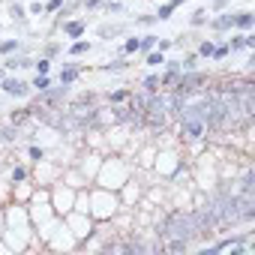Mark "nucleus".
<instances>
[{"mask_svg":"<svg viewBox=\"0 0 255 255\" xmlns=\"http://www.w3.org/2000/svg\"><path fill=\"white\" fill-rule=\"evenodd\" d=\"M123 33H126V24H102V27L96 30L99 39H117V36H123Z\"/></svg>","mask_w":255,"mask_h":255,"instance_id":"23","label":"nucleus"},{"mask_svg":"<svg viewBox=\"0 0 255 255\" xmlns=\"http://www.w3.org/2000/svg\"><path fill=\"white\" fill-rule=\"evenodd\" d=\"M42 6H45V15H54V12H57V9L63 6V0H45Z\"/></svg>","mask_w":255,"mask_h":255,"instance_id":"42","label":"nucleus"},{"mask_svg":"<svg viewBox=\"0 0 255 255\" xmlns=\"http://www.w3.org/2000/svg\"><path fill=\"white\" fill-rule=\"evenodd\" d=\"M27 15H45V6L42 3H30L27 6Z\"/></svg>","mask_w":255,"mask_h":255,"instance_id":"44","label":"nucleus"},{"mask_svg":"<svg viewBox=\"0 0 255 255\" xmlns=\"http://www.w3.org/2000/svg\"><path fill=\"white\" fill-rule=\"evenodd\" d=\"M63 222H66V228L72 231V237H75L78 246H81V243L93 234V228H96V222H93L87 213H81V210H69V213L63 216Z\"/></svg>","mask_w":255,"mask_h":255,"instance_id":"6","label":"nucleus"},{"mask_svg":"<svg viewBox=\"0 0 255 255\" xmlns=\"http://www.w3.org/2000/svg\"><path fill=\"white\" fill-rule=\"evenodd\" d=\"M3 210H6V225H3V234H0V243H3L6 249L24 252V249L36 240V231H33V222H30L27 204L9 198V201L3 204Z\"/></svg>","mask_w":255,"mask_h":255,"instance_id":"1","label":"nucleus"},{"mask_svg":"<svg viewBox=\"0 0 255 255\" xmlns=\"http://www.w3.org/2000/svg\"><path fill=\"white\" fill-rule=\"evenodd\" d=\"M210 84V75L204 69H189V72H180L177 84H174V93H180L183 99L186 96H195V93H204Z\"/></svg>","mask_w":255,"mask_h":255,"instance_id":"4","label":"nucleus"},{"mask_svg":"<svg viewBox=\"0 0 255 255\" xmlns=\"http://www.w3.org/2000/svg\"><path fill=\"white\" fill-rule=\"evenodd\" d=\"M6 75H9V72H6V69H3V63H0V81H3V78H6Z\"/></svg>","mask_w":255,"mask_h":255,"instance_id":"45","label":"nucleus"},{"mask_svg":"<svg viewBox=\"0 0 255 255\" xmlns=\"http://www.w3.org/2000/svg\"><path fill=\"white\" fill-rule=\"evenodd\" d=\"M228 9V0H213V3H210V12L216 15V12H225Z\"/></svg>","mask_w":255,"mask_h":255,"instance_id":"43","label":"nucleus"},{"mask_svg":"<svg viewBox=\"0 0 255 255\" xmlns=\"http://www.w3.org/2000/svg\"><path fill=\"white\" fill-rule=\"evenodd\" d=\"M213 48H216V39H201V42H198V48H195V54H198L201 60H210Z\"/></svg>","mask_w":255,"mask_h":255,"instance_id":"33","label":"nucleus"},{"mask_svg":"<svg viewBox=\"0 0 255 255\" xmlns=\"http://www.w3.org/2000/svg\"><path fill=\"white\" fill-rule=\"evenodd\" d=\"M51 84H54V75H33V81H30L33 93H42V90H48Z\"/></svg>","mask_w":255,"mask_h":255,"instance_id":"30","label":"nucleus"},{"mask_svg":"<svg viewBox=\"0 0 255 255\" xmlns=\"http://www.w3.org/2000/svg\"><path fill=\"white\" fill-rule=\"evenodd\" d=\"M120 213V198L114 189H105L99 183L87 186V216L93 222H108Z\"/></svg>","mask_w":255,"mask_h":255,"instance_id":"3","label":"nucleus"},{"mask_svg":"<svg viewBox=\"0 0 255 255\" xmlns=\"http://www.w3.org/2000/svg\"><path fill=\"white\" fill-rule=\"evenodd\" d=\"M207 18H210V12H207L204 6H198V9L192 12V18H189V24H192V27H201V24H207Z\"/></svg>","mask_w":255,"mask_h":255,"instance_id":"36","label":"nucleus"},{"mask_svg":"<svg viewBox=\"0 0 255 255\" xmlns=\"http://www.w3.org/2000/svg\"><path fill=\"white\" fill-rule=\"evenodd\" d=\"M12 198V186H9V180H0V204H6Z\"/></svg>","mask_w":255,"mask_h":255,"instance_id":"40","label":"nucleus"},{"mask_svg":"<svg viewBox=\"0 0 255 255\" xmlns=\"http://www.w3.org/2000/svg\"><path fill=\"white\" fill-rule=\"evenodd\" d=\"M60 51H63V45H60V42H45V45H42V57H48V60H54Z\"/></svg>","mask_w":255,"mask_h":255,"instance_id":"38","label":"nucleus"},{"mask_svg":"<svg viewBox=\"0 0 255 255\" xmlns=\"http://www.w3.org/2000/svg\"><path fill=\"white\" fill-rule=\"evenodd\" d=\"M138 87H141L144 93H156V90H159V72H147Z\"/></svg>","mask_w":255,"mask_h":255,"instance_id":"28","label":"nucleus"},{"mask_svg":"<svg viewBox=\"0 0 255 255\" xmlns=\"http://www.w3.org/2000/svg\"><path fill=\"white\" fill-rule=\"evenodd\" d=\"M105 0H81V12H99Z\"/></svg>","mask_w":255,"mask_h":255,"instance_id":"39","label":"nucleus"},{"mask_svg":"<svg viewBox=\"0 0 255 255\" xmlns=\"http://www.w3.org/2000/svg\"><path fill=\"white\" fill-rule=\"evenodd\" d=\"M90 183H93V177H96V171H99V165H102V153H96L93 147H87V150H81V156H78V162H72Z\"/></svg>","mask_w":255,"mask_h":255,"instance_id":"9","label":"nucleus"},{"mask_svg":"<svg viewBox=\"0 0 255 255\" xmlns=\"http://www.w3.org/2000/svg\"><path fill=\"white\" fill-rule=\"evenodd\" d=\"M81 75H84V66H81V63H75V60H66V63H60L57 81H60V84H75Z\"/></svg>","mask_w":255,"mask_h":255,"instance_id":"13","label":"nucleus"},{"mask_svg":"<svg viewBox=\"0 0 255 255\" xmlns=\"http://www.w3.org/2000/svg\"><path fill=\"white\" fill-rule=\"evenodd\" d=\"M51 69H54V60H48V57H33V72L36 75H51Z\"/></svg>","mask_w":255,"mask_h":255,"instance_id":"27","label":"nucleus"},{"mask_svg":"<svg viewBox=\"0 0 255 255\" xmlns=\"http://www.w3.org/2000/svg\"><path fill=\"white\" fill-rule=\"evenodd\" d=\"M48 201H51V210L63 219V216L75 207V189H72V186H66L63 180H57V183H51V186H48Z\"/></svg>","mask_w":255,"mask_h":255,"instance_id":"5","label":"nucleus"},{"mask_svg":"<svg viewBox=\"0 0 255 255\" xmlns=\"http://www.w3.org/2000/svg\"><path fill=\"white\" fill-rule=\"evenodd\" d=\"M0 90H3L9 99H30V96H33V87H30V81L18 78L15 72H9L3 81H0Z\"/></svg>","mask_w":255,"mask_h":255,"instance_id":"8","label":"nucleus"},{"mask_svg":"<svg viewBox=\"0 0 255 255\" xmlns=\"http://www.w3.org/2000/svg\"><path fill=\"white\" fill-rule=\"evenodd\" d=\"M129 66H132V63H129V57L120 54V57H114V60H108V63H99L96 69H99V72H105V75H117V72H126Z\"/></svg>","mask_w":255,"mask_h":255,"instance_id":"16","label":"nucleus"},{"mask_svg":"<svg viewBox=\"0 0 255 255\" xmlns=\"http://www.w3.org/2000/svg\"><path fill=\"white\" fill-rule=\"evenodd\" d=\"M228 57H231V51H228L225 39H219V42H216V48H213V54H210V60H216V63H219V60H228Z\"/></svg>","mask_w":255,"mask_h":255,"instance_id":"35","label":"nucleus"},{"mask_svg":"<svg viewBox=\"0 0 255 255\" xmlns=\"http://www.w3.org/2000/svg\"><path fill=\"white\" fill-rule=\"evenodd\" d=\"M198 60H201V57H198L195 51H186L183 57H177V63H180V69H183V72H189V69H198Z\"/></svg>","mask_w":255,"mask_h":255,"instance_id":"29","label":"nucleus"},{"mask_svg":"<svg viewBox=\"0 0 255 255\" xmlns=\"http://www.w3.org/2000/svg\"><path fill=\"white\" fill-rule=\"evenodd\" d=\"M15 51H24V42H21L18 36H12V39H0V57L15 54Z\"/></svg>","mask_w":255,"mask_h":255,"instance_id":"24","label":"nucleus"},{"mask_svg":"<svg viewBox=\"0 0 255 255\" xmlns=\"http://www.w3.org/2000/svg\"><path fill=\"white\" fill-rule=\"evenodd\" d=\"M6 120L15 123V126H27V123L33 120V105H18V108H12V111L6 114Z\"/></svg>","mask_w":255,"mask_h":255,"instance_id":"17","label":"nucleus"},{"mask_svg":"<svg viewBox=\"0 0 255 255\" xmlns=\"http://www.w3.org/2000/svg\"><path fill=\"white\" fill-rule=\"evenodd\" d=\"M132 171H135V162H132L129 156H123V153H108V156H102V165H99L93 183H99V186L117 192L126 180L132 177Z\"/></svg>","mask_w":255,"mask_h":255,"instance_id":"2","label":"nucleus"},{"mask_svg":"<svg viewBox=\"0 0 255 255\" xmlns=\"http://www.w3.org/2000/svg\"><path fill=\"white\" fill-rule=\"evenodd\" d=\"M180 6H183V0H165V3H162L153 15H156V21H168V18H171Z\"/></svg>","mask_w":255,"mask_h":255,"instance_id":"22","label":"nucleus"},{"mask_svg":"<svg viewBox=\"0 0 255 255\" xmlns=\"http://www.w3.org/2000/svg\"><path fill=\"white\" fill-rule=\"evenodd\" d=\"M156 39H159L156 33H144V36H138V54L144 57L147 51H153V48H156Z\"/></svg>","mask_w":255,"mask_h":255,"instance_id":"25","label":"nucleus"},{"mask_svg":"<svg viewBox=\"0 0 255 255\" xmlns=\"http://www.w3.org/2000/svg\"><path fill=\"white\" fill-rule=\"evenodd\" d=\"M99 12H105V15H120V12H123V3H120V0H105Z\"/></svg>","mask_w":255,"mask_h":255,"instance_id":"37","label":"nucleus"},{"mask_svg":"<svg viewBox=\"0 0 255 255\" xmlns=\"http://www.w3.org/2000/svg\"><path fill=\"white\" fill-rule=\"evenodd\" d=\"M90 51H93V42L81 36V39H72V42H69L66 57H72V60H75V57H84V54H90Z\"/></svg>","mask_w":255,"mask_h":255,"instance_id":"20","label":"nucleus"},{"mask_svg":"<svg viewBox=\"0 0 255 255\" xmlns=\"http://www.w3.org/2000/svg\"><path fill=\"white\" fill-rule=\"evenodd\" d=\"M144 63H147L150 69H162V63H165V51H159V48L147 51V54H144Z\"/></svg>","mask_w":255,"mask_h":255,"instance_id":"26","label":"nucleus"},{"mask_svg":"<svg viewBox=\"0 0 255 255\" xmlns=\"http://www.w3.org/2000/svg\"><path fill=\"white\" fill-rule=\"evenodd\" d=\"M30 165H24V162H12L9 168H6V180H9V186L12 183H24V180H30Z\"/></svg>","mask_w":255,"mask_h":255,"instance_id":"15","label":"nucleus"},{"mask_svg":"<svg viewBox=\"0 0 255 255\" xmlns=\"http://www.w3.org/2000/svg\"><path fill=\"white\" fill-rule=\"evenodd\" d=\"M120 54L135 57V54H138V36H126V39H123V45H120Z\"/></svg>","mask_w":255,"mask_h":255,"instance_id":"32","label":"nucleus"},{"mask_svg":"<svg viewBox=\"0 0 255 255\" xmlns=\"http://www.w3.org/2000/svg\"><path fill=\"white\" fill-rule=\"evenodd\" d=\"M234 30H240V33H249V30H255V12H249V9H240V12H234Z\"/></svg>","mask_w":255,"mask_h":255,"instance_id":"19","label":"nucleus"},{"mask_svg":"<svg viewBox=\"0 0 255 255\" xmlns=\"http://www.w3.org/2000/svg\"><path fill=\"white\" fill-rule=\"evenodd\" d=\"M207 27L213 30V33H231L234 30V12L231 9H225V12H216L213 18H207Z\"/></svg>","mask_w":255,"mask_h":255,"instance_id":"10","label":"nucleus"},{"mask_svg":"<svg viewBox=\"0 0 255 255\" xmlns=\"http://www.w3.org/2000/svg\"><path fill=\"white\" fill-rule=\"evenodd\" d=\"M129 96H132V87H114V90H108L102 99H105L108 105H120V102H129Z\"/></svg>","mask_w":255,"mask_h":255,"instance_id":"21","label":"nucleus"},{"mask_svg":"<svg viewBox=\"0 0 255 255\" xmlns=\"http://www.w3.org/2000/svg\"><path fill=\"white\" fill-rule=\"evenodd\" d=\"M3 69H6V72H18V69H33V57H30V54H24V51L6 54V57H3Z\"/></svg>","mask_w":255,"mask_h":255,"instance_id":"12","label":"nucleus"},{"mask_svg":"<svg viewBox=\"0 0 255 255\" xmlns=\"http://www.w3.org/2000/svg\"><path fill=\"white\" fill-rule=\"evenodd\" d=\"M9 18L18 21V24H27V9L21 3H9Z\"/></svg>","mask_w":255,"mask_h":255,"instance_id":"34","label":"nucleus"},{"mask_svg":"<svg viewBox=\"0 0 255 255\" xmlns=\"http://www.w3.org/2000/svg\"><path fill=\"white\" fill-rule=\"evenodd\" d=\"M69 96H72V84H60V81H57V84H51L48 90L36 93L33 102H36V105H45V108H57V105H66Z\"/></svg>","mask_w":255,"mask_h":255,"instance_id":"7","label":"nucleus"},{"mask_svg":"<svg viewBox=\"0 0 255 255\" xmlns=\"http://www.w3.org/2000/svg\"><path fill=\"white\" fill-rule=\"evenodd\" d=\"M60 33H63V39H81V36H87V21L84 18H66L60 24Z\"/></svg>","mask_w":255,"mask_h":255,"instance_id":"11","label":"nucleus"},{"mask_svg":"<svg viewBox=\"0 0 255 255\" xmlns=\"http://www.w3.org/2000/svg\"><path fill=\"white\" fill-rule=\"evenodd\" d=\"M18 138H21V126H15V123H0V144H18Z\"/></svg>","mask_w":255,"mask_h":255,"instance_id":"18","label":"nucleus"},{"mask_svg":"<svg viewBox=\"0 0 255 255\" xmlns=\"http://www.w3.org/2000/svg\"><path fill=\"white\" fill-rule=\"evenodd\" d=\"M27 159H30V165H39L42 159H48V150L39 147V144H30V147H27Z\"/></svg>","mask_w":255,"mask_h":255,"instance_id":"31","label":"nucleus"},{"mask_svg":"<svg viewBox=\"0 0 255 255\" xmlns=\"http://www.w3.org/2000/svg\"><path fill=\"white\" fill-rule=\"evenodd\" d=\"M60 180H63L66 186H72L75 192H78V189H87V186H90V180H87V177H84V174H81V171H78L75 165H63V174H60Z\"/></svg>","mask_w":255,"mask_h":255,"instance_id":"14","label":"nucleus"},{"mask_svg":"<svg viewBox=\"0 0 255 255\" xmlns=\"http://www.w3.org/2000/svg\"><path fill=\"white\" fill-rule=\"evenodd\" d=\"M153 24H159L156 15H135V27H153Z\"/></svg>","mask_w":255,"mask_h":255,"instance_id":"41","label":"nucleus"}]
</instances>
